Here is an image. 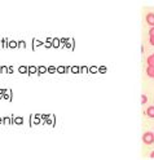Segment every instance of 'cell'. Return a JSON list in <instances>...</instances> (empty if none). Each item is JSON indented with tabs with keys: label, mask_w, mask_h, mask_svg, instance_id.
<instances>
[{
	"label": "cell",
	"mask_w": 154,
	"mask_h": 160,
	"mask_svg": "<svg viewBox=\"0 0 154 160\" xmlns=\"http://www.w3.org/2000/svg\"><path fill=\"white\" fill-rule=\"evenodd\" d=\"M46 71H47V67H44V66L38 67V72H39V74H43V72H46Z\"/></svg>",
	"instance_id": "4fadbf2b"
},
{
	"label": "cell",
	"mask_w": 154,
	"mask_h": 160,
	"mask_svg": "<svg viewBox=\"0 0 154 160\" xmlns=\"http://www.w3.org/2000/svg\"><path fill=\"white\" fill-rule=\"evenodd\" d=\"M27 71H29V67H25V66H21V67H19V72L25 74V72H27Z\"/></svg>",
	"instance_id": "5bb4252c"
},
{
	"label": "cell",
	"mask_w": 154,
	"mask_h": 160,
	"mask_svg": "<svg viewBox=\"0 0 154 160\" xmlns=\"http://www.w3.org/2000/svg\"><path fill=\"white\" fill-rule=\"evenodd\" d=\"M0 124H3V118H0Z\"/></svg>",
	"instance_id": "4316f807"
},
{
	"label": "cell",
	"mask_w": 154,
	"mask_h": 160,
	"mask_svg": "<svg viewBox=\"0 0 154 160\" xmlns=\"http://www.w3.org/2000/svg\"><path fill=\"white\" fill-rule=\"evenodd\" d=\"M47 71H48V72H56V71H57V67L51 66V67H48V68H47Z\"/></svg>",
	"instance_id": "9a60e30c"
},
{
	"label": "cell",
	"mask_w": 154,
	"mask_h": 160,
	"mask_svg": "<svg viewBox=\"0 0 154 160\" xmlns=\"http://www.w3.org/2000/svg\"><path fill=\"white\" fill-rule=\"evenodd\" d=\"M145 19H146V23H148L149 26L154 27V13L153 12H149V13L146 14V17H145Z\"/></svg>",
	"instance_id": "7a4b0ae2"
},
{
	"label": "cell",
	"mask_w": 154,
	"mask_h": 160,
	"mask_svg": "<svg viewBox=\"0 0 154 160\" xmlns=\"http://www.w3.org/2000/svg\"><path fill=\"white\" fill-rule=\"evenodd\" d=\"M57 71L58 72H65V67H57Z\"/></svg>",
	"instance_id": "7402d4cb"
},
{
	"label": "cell",
	"mask_w": 154,
	"mask_h": 160,
	"mask_svg": "<svg viewBox=\"0 0 154 160\" xmlns=\"http://www.w3.org/2000/svg\"><path fill=\"white\" fill-rule=\"evenodd\" d=\"M73 72H79V67H73Z\"/></svg>",
	"instance_id": "cb8c5ba5"
},
{
	"label": "cell",
	"mask_w": 154,
	"mask_h": 160,
	"mask_svg": "<svg viewBox=\"0 0 154 160\" xmlns=\"http://www.w3.org/2000/svg\"><path fill=\"white\" fill-rule=\"evenodd\" d=\"M0 48H1V41H0Z\"/></svg>",
	"instance_id": "83f0119b"
},
{
	"label": "cell",
	"mask_w": 154,
	"mask_h": 160,
	"mask_svg": "<svg viewBox=\"0 0 154 160\" xmlns=\"http://www.w3.org/2000/svg\"><path fill=\"white\" fill-rule=\"evenodd\" d=\"M149 43H150V45L154 47V38H150V39H149Z\"/></svg>",
	"instance_id": "603a6c76"
},
{
	"label": "cell",
	"mask_w": 154,
	"mask_h": 160,
	"mask_svg": "<svg viewBox=\"0 0 154 160\" xmlns=\"http://www.w3.org/2000/svg\"><path fill=\"white\" fill-rule=\"evenodd\" d=\"M52 47L58 48V47H60V39H53V41H52Z\"/></svg>",
	"instance_id": "9c48e42d"
},
{
	"label": "cell",
	"mask_w": 154,
	"mask_h": 160,
	"mask_svg": "<svg viewBox=\"0 0 154 160\" xmlns=\"http://www.w3.org/2000/svg\"><path fill=\"white\" fill-rule=\"evenodd\" d=\"M36 71H38V68H36L35 66H30V67H29V71H27V72H29V74H34V72H36Z\"/></svg>",
	"instance_id": "7c38bea8"
},
{
	"label": "cell",
	"mask_w": 154,
	"mask_h": 160,
	"mask_svg": "<svg viewBox=\"0 0 154 160\" xmlns=\"http://www.w3.org/2000/svg\"><path fill=\"white\" fill-rule=\"evenodd\" d=\"M146 115H148L149 118L154 119V106H149V107H148V110H146Z\"/></svg>",
	"instance_id": "277c9868"
},
{
	"label": "cell",
	"mask_w": 154,
	"mask_h": 160,
	"mask_svg": "<svg viewBox=\"0 0 154 160\" xmlns=\"http://www.w3.org/2000/svg\"><path fill=\"white\" fill-rule=\"evenodd\" d=\"M150 159H154V151H152V154H150Z\"/></svg>",
	"instance_id": "484cf974"
},
{
	"label": "cell",
	"mask_w": 154,
	"mask_h": 160,
	"mask_svg": "<svg viewBox=\"0 0 154 160\" xmlns=\"http://www.w3.org/2000/svg\"><path fill=\"white\" fill-rule=\"evenodd\" d=\"M38 45H42V43H40L39 40H34V48L38 47Z\"/></svg>",
	"instance_id": "44dd1931"
},
{
	"label": "cell",
	"mask_w": 154,
	"mask_h": 160,
	"mask_svg": "<svg viewBox=\"0 0 154 160\" xmlns=\"http://www.w3.org/2000/svg\"><path fill=\"white\" fill-rule=\"evenodd\" d=\"M3 123H4V124H12L13 120H12V118H11V119H9V118H3Z\"/></svg>",
	"instance_id": "30bf717a"
},
{
	"label": "cell",
	"mask_w": 154,
	"mask_h": 160,
	"mask_svg": "<svg viewBox=\"0 0 154 160\" xmlns=\"http://www.w3.org/2000/svg\"><path fill=\"white\" fill-rule=\"evenodd\" d=\"M12 120H13V124H17V125H19V124H22L23 123V118H14V116H12Z\"/></svg>",
	"instance_id": "5b68a950"
},
{
	"label": "cell",
	"mask_w": 154,
	"mask_h": 160,
	"mask_svg": "<svg viewBox=\"0 0 154 160\" xmlns=\"http://www.w3.org/2000/svg\"><path fill=\"white\" fill-rule=\"evenodd\" d=\"M7 92H8V89H0V98L4 96V94H5Z\"/></svg>",
	"instance_id": "d6986e66"
},
{
	"label": "cell",
	"mask_w": 154,
	"mask_h": 160,
	"mask_svg": "<svg viewBox=\"0 0 154 160\" xmlns=\"http://www.w3.org/2000/svg\"><path fill=\"white\" fill-rule=\"evenodd\" d=\"M142 142L145 145L154 143V133L153 132H145V133L142 134Z\"/></svg>",
	"instance_id": "6da1fadb"
},
{
	"label": "cell",
	"mask_w": 154,
	"mask_h": 160,
	"mask_svg": "<svg viewBox=\"0 0 154 160\" xmlns=\"http://www.w3.org/2000/svg\"><path fill=\"white\" fill-rule=\"evenodd\" d=\"M149 38H154V27L149 29Z\"/></svg>",
	"instance_id": "e0dca14e"
},
{
	"label": "cell",
	"mask_w": 154,
	"mask_h": 160,
	"mask_svg": "<svg viewBox=\"0 0 154 160\" xmlns=\"http://www.w3.org/2000/svg\"><path fill=\"white\" fill-rule=\"evenodd\" d=\"M146 62H148V66H154V53L153 54H150V56L148 57Z\"/></svg>",
	"instance_id": "8992f818"
},
{
	"label": "cell",
	"mask_w": 154,
	"mask_h": 160,
	"mask_svg": "<svg viewBox=\"0 0 154 160\" xmlns=\"http://www.w3.org/2000/svg\"><path fill=\"white\" fill-rule=\"evenodd\" d=\"M97 71H98V68H97V67H95V66L90 68V72H97Z\"/></svg>",
	"instance_id": "ffe728a7"
},
{
	"label": "cell",
	"mask_w": 154,
	"mask_h": 160,
	"mask_svg": "<svg viewBox=\"0 0 154 160\" xmlns=\"http://www.w3.org/2000/svg\"><path fill=\"white\" fill-rule=\"evenodd\" d=\"M98 72H106V67H105V66L98 67Z\"/></svg>",
	"instance_id": "ac0fdd59"
},
{
	"label": "cell",
	"mask_w": 154,
	"mask_h": 160,
	"mask_svg": "<svg viewBox=\"0 0 154 160\" xmlns=\"http://www.w3.org/2000/svg\"><path fill=\"white\" fill-rule=\"evenodd\" d=\"M146 102H148V96L146 94H142L141 96V105H145Z\"/></svg>",
	"instance_id": "8fae6325"
},
{
	"label": "cell",
	"mask_w": 154,
	"mask_h": 160,
	"mask_svg": "<svg viewBox=\"0 0 154 160\" xmlns=\"http://www.w3.org/2000/svg\"><path fill=\"white\" fill-rule=\"evenodd\" d=\"M25 47H26V43H25V41H22V40H21V41H18V48L23 49Z\"/></svg>",
	"instance_id": "2e32d148"
},
{
	"label": "cell",
	"mask_w": 154,
	"mask_h": 160,
	"mask_svg": "<svg viewBox=\"0 0 154 160\" xmlns=\"http://www.w3.org/2000/svg\"><path fill=\"white\" fill-rule=\"evenodd\" d=\"M18 47V43L17 41H14V40H11L9 43H8V48H12V49H14Z\"/></svg>",
	"instance_id": "52a82bcc"
},
{
	"label": "cell",
	"mask_w": 154,
	"mask_h": 160,
	"mask_svg": "<svg viewBox=\"0 0 154 160\" xmlns=\"http://www.w3.org/2000/svg\"><path fill=\"white\" fill-rule=\"evenodd\" d=\"M8 43H9V41H8V39H7V38H4V39L1 40V48L7 49L8 48Z\"/></svg>",
	"instance_id": "ba28073f"
},
{
	"label": "cell",
	"mask_w": 154,
	"mask_h": 160,
	"mask_svg": "<svg viewBox=\"0 0 154 160\" xmlns=\"http://www.w3.org/2000/svg\"><path fill=\"white\" fill-rule=\"evenodd\" d=\"M146 75H148L149 78L154 79V66H148V67H146Z\"/></svg>",
	"instance_id": "3957f363"
},
{
	"label": "cell",
	"mask_w": 154,
	"mask_h": 160,
	"mask_svg": "<svg viewBox=\"0 0 154 160\" xmlns=\"http://www.w3.org/2000/svg\"><path fill=\"white\" fill-rule=\"evenodd\" d=\"M8 72L12 74V72H13V67H8Z\"/></svg>",
	"instance_id": "d4e9b609"
}]
</instances>
